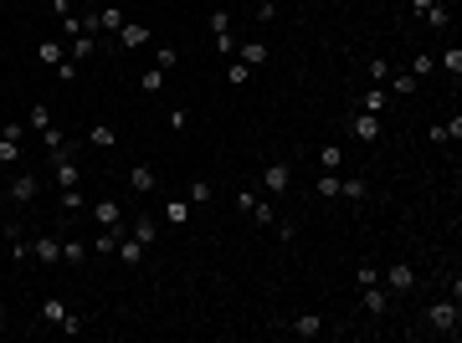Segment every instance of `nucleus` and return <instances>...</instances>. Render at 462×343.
<instances>
[{
    "instance_id": "f257e3e1",
    "label": "nucleus",
    "mask_w": 462,
    "mask_h": 343,
    "mask_svg": "<svg viewBox=\"0 0 462 343\" xmlns=\"http://www.w3.org/2000/svg\"><path fill=\"white\" fill-rule=\"evenodd\" d=\"M427 323H431V333H457V328H462V308H457V297L431 302V308H427Z\"/></svg>"
},
{
    "instance_id": "f03ea898",
    "label": "nucleus",
    "mask_w": 462,
    "mask_h": 343,
    "mask_svg": "<svg viewBox=\"0 0 462 343\" xmlns=\"http://www.w3.org/2000/svg\"><path fill=\"white\" fill-rule=\"evenodd\" d=\"M380 282H386V292H390V297H401V292H411V287H416V272H411V261H390Z\"/></svg>"
},
{
    "instance_id": "7ed1b4c3",
    "label": "nucleus",
    "mask_w": 462,
    "mask_h": 343,
    "mask_svg": "<svg viewBox=\"0 0 462 343\" xmlns=\"http://www.w3.org/2000/svg\"><path fill=\"white\" fill-rule=\"evenodd\" d=\"M349 134L360 139V143H375L380 134H386V123H380V113H354L349 118Z\"/></svg>"
},
{
    "instance_id": "20e7f679",
    "label": "nucleus",
    "mask_w": 462,
    "mask_h": 343,
    "mask_svg": "<svg viewBox=\"0 0 462 343\" xmlns=\"http://www.w3.org/2000/svg\"><path fill=\"white\" fill-rule=\"evenodd\" d=\"M288 184H293V169L288 164H267L262 169V190L267 195H288Z\"/></svg>"
},
{
    "instance_id": "39448f33",
    "label": "nucleus",
    "mask_w": 462,
    "mask_h": 343,
    "mask_svg": "<svg viewBox=\"0 0 462 343\" xmlns=\"http://www.w3.org/2000/svg\"><path fill=\"white\" fill-rule=\"evenodd\" d=\"M236 57H242L247 67H267L272 46H267V42H236Z\"/></svg>"
},
{
    "instance_id": "423d86ee",
    "label": "nucleus",
    "mask_w": 462,
    "mask_h": 343,
    "mask_svg": "<svg viewBox=\"0 0 462 343\" xmlns=\"http://www.w3.org/2000/svg\"><path fill=\"white\" fill-rule=\"evenodd\" d=\"M31 256L42 261V267H57V261H62V241H51V236H36V241H31Z\"/></svg>"
},
{
    "instance_id": "0eeeda50",
    "label": "nucleus",
    "mask_w": 462,
    "mask_h": 343,
    "mask_svg": "<svg viewBox=\"0 0 462 343\" xmlns=\"http://www.w3.org/2000/svg\"><path fill=\"white\" fill-rule=\"evenodd\" d=\"M144 42H149V26H139V21H124V26H118V46H124V51H134V46H144Z\"/></svg>"
},
{
    "instance_id": "6e6552de",
    "label": "nucleus",
    "mask_w": 462,
    "mask_h": 343,
    "mask_svg": "<svg viewBox=\"0 0 462 343\" xmlns=\"http://www.w3.org/2000/svg\"><path fill=\"white\" fill-rule=\"evenodd\" d=\"M365 313H370V318H386V313H390V292H386V287H365Z\"/></svg>"
},
{
    "instance_id": "1a4fd4ad",
    "label": "nucleus",
    "mask_w": 462,
    "mask_h": 343,
    "mask_svg": "<svg viewBox=\"0 0 462 343\" xmlns=\"http://www.w3.org/2000/svg\"><path fill=\"white\" fill-rule=\"evenodd\" d=\"M92 216H98V226L124 231V205H118V200H98V205H92Z\"/></svg>"
},
{
    "instance_id": "9d476101",
    "label": "nucleus",
    "mask_w": 462,
    "mask_h": 343,
    "mask_svg": "<svg viewBox=\"0 0 462 343\" xmlns=\"http://www.w3.org/2000/svg\"><path fill=\"white\" fill-rule=\"evenodd\" d=\"M288 333H293V338H319L324 333V318H319V313H303V318L288 323Z\"/></svg>"
},
{
    "instance_id": "9b49d317",
    "label": "nucleus",
    "mask_w": 462,
    "mask_h": 343,
    "mask_svg": "<svg viewBox=\"0 0 462 343\" xmlns=\"http://www.w3.org/2000/svg\"><path fill=\"white\" fill-rule=\"evenodd\" d=\"M154 184H160V175H154L149 164H134V169H129V190H134V195H149Z\"/></svg>"
},
{
    "instance_id": "f8f14e48",
    "label": "nucleus",
    "mask_w": 462,
    "mask_h": 343,
    "mask_svg": "<svg viewBox=\"0 0 462 343\" xmlns=\"http://www.w3.org/2000/svg\"><path fill=\"white\" fill-rule=\"evenodd\" d=\"M134 241H144V246L160 241V220H154L149 210H144V216H134Z\"/></svg>"
},
{
    "instance_id": "ddd939ff",
    "label": "nucleus",
    "mask_w": 462,
    "mask_h": 343,
    "mask_svg": "<svg viewBox=\"0 0 462 343\" xmlns=\"http://www.w3.org/2000/svg\"><path fill=\"white\" fill-rule=\"evenodd\" d=\"M88 143H92V149H113V143H118V128H113V123H92V128H88Z\"/></svg>"
},
{
    "instance_id": "4468645a",
    "label": "nucleus",
    "mask_w": 462,
    "mask_h": 343,
    "mask_svg": "<svg viewBox=\"0 0 462 343\" xmlns=\"http://www.w3.org/2000/svg\"><path fill=\"white\" fill-rule=\"evenodd\" d=\"M6 195H10V200H36V175H16L6 184Z\"/></svg>"
},
{
    "instance_id": "2eb2a0df",
    "label": "nucleus",
    "mask_w": 462,
    "mask_h": 343,
    "mask_svg": "<svg viewBox=\"0 0 462 343\" xmlns=\"http://www.w3.org/2000/svg\"><path fill=\"white\" fill-rule=\"evenodd\" d=\"M165 220L175 231H185V226H190V200H165Z\"/></svg>"
},
{
    "instance_id": "dca6fc26",
    "label": "nucleus",
    "mask_w": 462,
    "mask_h": 343,
    "mask_svg": "<svg viewBox=\"0 0 462 343\" xmlns=\"http://www.w3.org/2000/svg\"><path fill=\"white\" fill-rule=\"evenodd\" d=\"M462 139V118L452 113V123H431V143H457Z\"/></svg>"
},
{
    "instance_id": "f3484780",
    "label": "nucleus",
    "mask_w": 462,
    "mask_h": 343,
    "mask_svg": "<svg viewBox=\"0 0 462 343\" xmlns=\"http://www.w3.org/2000/svg\"><path fill=\"white\" fill-rule=\"evenodd\" d=\"M144 252H149L144 241H134V236L124 241V236H118V256H124V267H139V261H144Z\"/></svg>"
},
{
    "instance_id": "a211bd4d",
    "label": "nucleus",
    "mask_w": 462,
    "mask_h": 343,
    "mask_svg": "<svg viewBox=\"0 0 462 343\" xmlns=\"http://www.w3.org/2000/svg\"><path fill=\"white\" fill-rule=\"evenodd\" d=\"M118 236H124V231H113V226H103V231H98V236H92V241H88V246H92V252H98V256H108V252H118Z\"/></svg>"
},
{
    "instance_id": "6ab92c4d",
    "label": "nucleus",
    "mask_w": 462,
    "mask_h": 343,
    "mask_svg": "<svg viewBox=\"0 0 462 343\" xmlns=\"http://www.w3.org/2000/svg\"><path fill=\"white\" fill-rule=\"evenodd\" d=\"M88 256H92V246H88V241H62V261H67V267H83Z\"/></svg>"
},
{
    "instance_id": "aec40b11",
    "label": "nucleus",
    "mask_w": 462,
    "mask_h": 343,
    "mask_svg": "<svg viewBox=\"0 0 462 343\" xmlns=\"http://www.w3.org/2000/svg\"><path fill=\"white\" fill-rule=\"evenodd\" d=\"M386 108H390V92L386 87H370L365 103H360V113H386Z\"/></svg>"
},
{
    "instance_id": "412c9836",
    "label": "nucleus",
    "mask_w": 462,
    "mask_h": 343,
    "mask_svg": "<svg viewBox=\"0 0 462 343\" xmlns=\"http://www.w3.org/2000/svg\"><path fill=\"white\" fill-rule=\"evenodd\" d=\"M62 318H67V302H62V297H42V323L57 328Z\"/></svg>"
},
{
    "instance_id": "4be33fe9",
    "label": "nucleus",
    "mask_w": 462,
    "mask_h": 343,
    "mask_svg": "<svg viewBox=\"0 0 462 343\" xmlns=\"http://www.w3.org/2000/svg\"><path fill=\"white\" fill-rule=\"evenodd\" d=\"M92 51H98V42H92V36H72V42H67V57H72V62H88Z\"/></svg>"
},
{
    "instance_id": "5701e85b",
    "label": "nucleus",
    "mask_w": 462,
    "mask_h": 343,
    "mask_svg": "<svg viewBox=\"0 0 462 343\" xmlns=\"http://www.w3.org/2000/svg\"><path fill=\"white\" fill-rule=\"evenodd\" d=\"M67 62V42H42V67H57Z\"/></svg>"
},
{
    "instance_id": "b1692460",
    "label": "nucleus",
    "mask_w": 462,
    "mask_h": 343,
    "mask_svg": "<svg viewBox=\"0 0 462 343\" xmlns=\"http://www.w3.org/2000/svg\"><path fill=\"white\" fill-rule=\"evenodd\" d=\"M421 16H427V26H431V31H447V21H452V16H447V6H442V0H437V6H427Z\"/></svg>"
},
{
    "instance_id": "393cba45",
    "label": "nucleus",
    "mask_w": 462,
    "mask_h": 343,
    "mask_svg": "<svg viewBox=\"0 0 462 343\" xmlns=\"http://www.w3.org/2000/svg\"><path fill=\"white\" fill-rule=\"evenodd\" d=\"M26 123H31L36 134H42V128H51V108H47V103H36V108L26 113Z\"/></svg>"
},
{
    "instance_id": "a878e982",
    "label": "nucleus",
    "mask_w": 462,
    "mask_h": 343,
    "mask_svg": "<svg viewBox=\"0 0 462 343\" xmlns=\"http://www.w3.org/2000/svg\"><path fill=\"white\" fill-rule=\"evenodd\" d=\"M386 82H390L386 92H395V98H406V92H416V77H411V72H401V77H386Z\"/></svg>"
},
{
    "instance_id": "bb28decb",
    "label": "nucleus",
    "mask_w": 462,
    "mask_h": 343,
    "mask_svg": "<svg viewBox=\"0 0 462 343\" xmlns=\"http://www.w3.org/2000/svg\"><path fill=\"white\" fill-rule=\"evenodd\" d=\"M319 164H324V169H339V164H345V149H339V143H324V149H319Z\"/></svg>"
},
{
    "instance_id": "cd10ccee",
    "label": "nucleus",
    "mask_w": 462,
    "mask_h": 343,
    "mask_svg": "<svg viewBox=\"0 0 462 343\" xmlns=\"http://www.w3.org/2000/svg\"><path fill=\"white\" fill-rule=\"evenodd\" d=\"M319 195H324V200H339V175H334V169L319 175Z\"/></svg>"
},
{
    "instance_id": "c85d7f7f",
    "label": "nucleus",
    "mask_w": 462,
    "mask_h": 343,
    "mask_svg": "<svg viewBox=\"0 0 462 343\" xmlns=\"http://www.w3.org/2000/svg\"><path fill=\"white\" fill-rule=\"evenodd\" d=\"M211 179H190V205H211Z\"/></svg>"
},
{
    "instance_id": "c756f323",
    "label": "nucleus",
    "mask_w": 462,
    "mask_h": 343,
    "mask_svg": "<svg viewBox=\"0 0 462 343\" xmlns=\"http://www.w3.org/2000/svg\"><path fill=\"white\" fill-rule=\"evenodd\" d=\"M339 200H365V179H339Z\"/></svg>"
},
{
    "instance_id": "7c9ffc66",
    "label": "nucleus",
    "mask_w": 462,
    "mask_h": 343,
    "mask_svg": "<svg viewBox=\"0 0 462 343\" xmlns=\"http://www.w3.org/2000/svg\"><path fill=\"white\" fill-rule=\"evenodd\" d=\"M98 21H103V31H113V36H118V26H124V10L103 6V10H98Z\"/></svg>"
},
{
    "instance_id": "2f4dec72",
    "label": "nucleus",
    "mask_w": 462,
    "mask_h": 343,
    "mask_svg": "<svg viewBox=\"0 0 462 343\" xmlns=\"http://www.w3.org/2000/svg\"><path fill=\"white\" fill-rule=\"evenodd\" d=\"M431 67H437V57H431V51H416V62H411V77H431Z\"/></svg>"
},
{
    "instance_id": "473e14b6",
    "label": "nucleus",
    "mask_w": 462,
    "mask_h": 343,
    "mask_svg": "<svg viewBox=\"0 0 462 343\" xmlns=\"http://www.w3.org/2000/svg\"><path fill=\"white\" fill-rule=\"evenodd\" d=\"M442 67L452 72V77H462V46H447L442 51Z\"/></svg>"
},
{
    "instance_id": "72a5a7b5",
    "label": "nucleus",
    "mask_w": 462,
    "mask_h": 343,
    "mask_svg": "<svg viewBox=\"0 0 462 343\" xmlns=\"http://www.w3.org/2000/svg\"><path fill=\"white\" fill-rule=\"evenodd\" d=\"M21 159V143L16 139H6V134H0V164H16Z\"/></svg>"
},
{
    "instance_id": "f704fd0d",
    "label": "nucleus",
    "mask_w": 462,
    "mask_h": 343,
    "mask_svg": "<svg viewBox=\"0 0 462 343\" xmlns=\"http://www.w3.org/2000/svg\"><path fill=\"white\" fill-rule=\"evenodd\" d=\"M211 36H231V16L226 10H211Z\"/></svg>"
},
{
    "instance_id": "c9c22d12",
    "label": "nucleus",
    "mask_w": 462,
    "mask_h": 343,
    "mask_svg": "<svg viewBox=\"0 0 462 343\" xmlns=\"http://www.w3.org/2000/svg\"><path fill=\"white\" fill-rule=\"evenodd\" d=\"M175 62H180V51H175V46H160V51H154V67H160V72H170Z\"/></svg>"
},
{
    "instance_id": "e433bc0d",
    "label": "nucleus",
    "mask_w": 462,
    "mask_h": 343,
    "mask_svg": "<svg viewBox=\"0 0 462 343\" xmlns=\"http://www.w3.org/2000/svg\"><path fill=\"white\" fill-rule=\"evenodd\" d=\"M226 82H252V67H247V62H242V57H236V62H231V67H226Z\"/></svg>"
},
{
    "instance_id": "4c0bfd02",
    "label": "nucleus",
    "mask_w": 462,
    "mask_h": 343,
    "mask_svg": "<svg viewBox=\"0 0 462 343\" xmlns=\"http://www.w3.org/2000/svg\"><path fill=\"white\" fill-rule=\"evenodd\" d=\"M139 87H144V92H160V87H165V72H160V67H149V72L139 77Z\"/></svg>"
},
{
    "instance_id": "58836bf2",
    "label": "nucleus",
    "mask_w": 462,
    "mask_h": 343,
    "mask_svg": "<svg viewBox=\"0 0 462 343\" xmlns=\"http://www.w3.org/2000/svg\"><path fill=\"white\" fill-rule=\"evenodd\" d=\"M252 220H257V226H272L277 216H272V205H267V200H252Z\"/></svg>"
},
{
    "instance_id": "ea45409f",
    "label": "nucleus",
    "mask_w": 462,
    "mask_h": 343,
    "mask_svg": "<svg viewBox=\"0 0 462 343\" xmlns=\"http://www.w3.org/2000/svg\"><path fill=\"white\" fill-rule=\"evenodd\" d=\"M390 77V62H380V57H370V82H386Z\"/></svg>"
},
{
    "instance_id": "a19ab883",
    "label": "nucleus",
    "mask_w": 462,
    "mask_h": 343,
    "mask_svg": "<svg viewBox=\"0 0 462 343\" xmlns=\"http://www.w3.org/2000/svg\"><path fill=\"white\" fill-rule=\"evenodd\" d=\"M42 143H47V149H67V139H62V128H42Z\"/></svg>"
},
{
    "instance_id": "79ce46f5",
    "label": "nucleus",
    "mask_w": 462,
    "mask_h": 343,
    "mask_svg": "<svg viewBox=\"0 0 462 343\" xmlns=\"http://www.w3.org/2000/svg\"><path fill=\"white\" fill-rule=\"evenodd\" d=\"M170 128H175V134H185V128H190V113H185V108H170Z\"/></svg>"
},
{
    "instance_id": "37998d69",
    "label": "nucleus",
    "mask_w": 462,
    "mask_h": 343,
    "mask_svg": "<svg viewBox=\"0 0 462 343\" xmlns=\"http://www.w3.org/2000/svg\"><path fill=\"white\" fill-rule=\"evenodd\" d=\"M57 333H83V318H77V313H67V318L57 323Z\"/></svg>"
},
{
    "instance_id": "c03bdc74",
    "label": "nucleus",
    "mask_w": 462,
    "mask_h": 343,
    "mask_svg": "<svg viewBox=\"0 0 462 343\" xmlns=\"http://www.w3.org/2000/svg\"><path fill=\"white\" fill-rule=\"evenodd\" d=\"M51 72H57V77H62V82H72V77H77V62L67 57V62H57V67H51Z\"/></svg>"
},
{
    "instance_id": "a18cd8bd",
    "label": "nucleus",
    "mask_w": 462,
    "mask_h": 343,
    "mask_svg": "<svg viewBox=\"0 0 462 343\" xmlns=\"http://www.w3.org/2000/svg\"><path fill=\"white\" fill-rule=\"evenodd\" d=\"M77 205H83V195H77V184H72V190H62V210H77Z\"/></svg>"
},
{
    "instance_id": "49530a36",
    "label": "nucleus",
    "mask_w": 462,
    "mask_h": 343,
    "mask_svg": "<svg viewBox=\"0 0 462 343\" xmlns=\"http://www.w3.org/2000/svg\"><path fill=\"white\" fill-rule=\"evenodd\" d=\"M26 128H31V123H10V118H6V139H16V143H21V139H26Z\"/></svg>"
},
{
    "instance_id": "de8ad7c7",
    "label": "nucleus",
    "mask_w": 462,
    "mask_h": 343,
    "mask_svg": "<svg viewBox=\"0 0 462 343\" xmlns=\"http://www.w3.org/2000/svg\"><path fill=\"white\" fill-rule=\"evenodd\" d=\"M375 282H380V272H375V267L365 261V267H360V287H375Z\"/></svg>"
},
{
    "instance_id": "09e8293b",
    "label": "nucleus",
    "mask_w": 462,
    "mask_h": 343,
    "mask_svg": "<svg viewBox=\"0 0 462 343\" xmlns=\"http://www.w3.org/2000/svg\"><path fill=\"white\" fill-rule=\"evenodd\" d=\"M257 16H262V21H272V0H257Z\"/></svg>"
},
{
    "instance_id": "8fccbe9b",
    "label": "nucleus",
    "mask_w": 462,
    "mask_h": 343,
    "mask_svg": "<svg viewBox=\"0 0 462 343\" xmlns=\"http://www.w3.org/2000/svg\"><path fill=\"white\" fill-rule=\"evenodd\" d=\"M51 10H57V16H67V10H72V0H51Z\"/></svg>"
},
{
    "instance_id": "3c124183",
    "label": "nucleus",
    "mask_w": 462,
    "mask_h": 343,
    "mask_svg": "<svg viewBox=\"0 0 462 343\" xmlns=\"http://www.w3.org/2000/svg\"><path fill=\"white\" fill-rule=\"evenodd\" d=\"M427 6H437V0H411V10H416V16H421V10H427Z\"/></svg>"
},
{
    "instance_id": "603ef678",
    "label": "nucleus",
    "mask_w": 462,
    "mask_h": 343,
    "mask_svg": "<svg viewBox=\"0 0 462 343\" xmlns=\"http://www.w3.org/2000/svg\"><path fill=\"white\" fill-rule=\"evenodd\" d=\"M103 6H108V0H83V10H103Z\"/></svg>"
},
{
    "instance_id": "864d4df0",
    "label": "nucleus",
    "mask_w": 462,
    "mask_h": 343,
    "mask_svg": "<svg viewBox=\"0 0 462 343\" xmlns=\"http://www.w3.org/2000/svg\"><path fill=\"white\" fill-rule=\"evenodd\" d=\"M0 333H6V313H0Z\"/></svg>"
},
{
    "instance_id": "5fc2aeb1",
    "label": "nucleus",
    "mask_w": 462,
    "mask_h": 343,
    "mask_svg": "<svg viewBox=\"0 0 462 343\" xmlns=\"http://www.w3.org/2000/svg\"><path fill=\"white\" fill-rule=\"evenodd\" d=\"M0 134H6V118H0Z\"/></svg>"
},
{
    "instance_id": "6e6d98bb",
    "label": "nucleus",
    "mask_w": 462,
    "mask_h": 343,
    "mask_svg": "<svg viewBox=\"0 0 462 343\" xmlns=\"http://www.w3.org/2000/svg\"><path fill=\"white\" fill-rule=\"evenodd\" d=\"M0 200H6V184H0Z\"/></svg>"
}]
</instances>
